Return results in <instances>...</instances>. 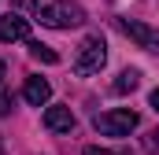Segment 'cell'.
Masks as SVG:
<instances>
[{"label":"cell","instance_id":"1","mask_svg":"<svg viewBox=\"0 0 159 155\" xmlns=\"http://www.w3.org/2000/svg\"><path fill=\"white\" fill-rule=\"evenodd\" d=\"M34 15L41 19V26H52V30H70L85 22V11L70 0H34Z\"/></svg>","mask_w":159,"mask_h":155},{"label":"cell","instance_id":"2","mask_svg":"<svg viewBox=\"0 0 159 155\" xmlns=\"http://www.w3.org/2000/svg\"><path fill=\"white\" fill-rule=\"evenodd\" d=\"M104 63H107V44H104V37H100V33L85 37L81 48H78V55H74V74H81V78L100 74Z\"/></svg>","mask_w":159,"mask_h":155},{"label":"cell","instance_id":"3","mask_svg":"<svg viewBox=\"0 0 159 155\" xmlns=\"http://www.w3.org/2000/svg\"><path fill=\"white\" fill-rule=\"evenodd\" d=\"M137 111H129V107H119V111H104V115L93 118V126L104 133V137H129L133 129H137Z\"/></svg>","mask_w":159,"mask_h":155},{"label":"cell","instance_id":"4","mask_svg":"<svg viewBox=\"0 0 159 155\" xmlns=\"http://www.w3.org/2000/svg\"><path fill=\"white\" fill-rule=\"evenodd\" d=\"M119 30H122L129 41H137L144 52H156V55H159V30L144 26V22H137V19H119Z\"/></svg>","mask_w":159,"mask_h":155},{"label":"cell","instance_id":"5","mask_svg":"<svg viewBox=\"0 0 159 155\" xmlns=\"http://www.w3.org/2000/svg\"><path fill=\"white\" fill-rule=\"evenodd\" d=\"M15 41H30V19L7 11L0 19V44H15Z\"/></svg>","mask_w":159,"mask_h":155},{"label":"cell","instance_id":"6","mask_svg":"<svg viewBox=\"0 0 159 155\" xmlns=\"http://www.w3.org/2000/svg\"><path fill=\"white\" fill-rule=\"evenodd\" d=\"M22 100H26V104H34V107H44V104L52 100V85H48L44 78L30 74V78H26V85H22Z\"/></svg>","mask_w":159,"mask_h":155},{"label":"cell","instance_id":"7","mask_svg":"<svg viewBox=\"0 0 159 155\" xmlns=\"http://www.w3.org/2000/svg\"><path fill=\"white\" fill-rule=\"evenodd\" d=\"M44 126H48L52 133H70V129H74V111L63 107V104H52V107L44 111Z\"/></svg>","mask_w":159,"mask_h":155},{"label":"cell","instance_id":"8","mask_svg":"<svg viewBox=\"0 0 159 155\" xmlns=\"http://www.w3.org/2000/svg\"><path fill=\"white\" fill-rule=\"evenodd\" d=\"M137 85H141V70H133V67H129V70H122V74L115 78V81H111V92L126 96V92H133Z\"/></svg>","mask_w":159,"mask_h":155},{"label":"cell","instance_id":"9","mask_svg":"<svg viewBox=\"0 0 159 155\" xmlns=\"http://www.w3.org/2000/svg\"><path fill=\"white\" fill-rule=\"evenodd\" d=\"M26 44H30V55H34V59H41V63H59V55H56L48 44H41V41H26Z\"/></svg>","mask_w":159,"mask_h":155},{"label":"cell","instance_id":"10","mask_svg":"<svg viewBox=\"0 0 159 155\" xmlns=\"http://www.w3.org/2000/svg\"><path fill=\"white\" fill-rule=\"evenodd\" d=\"M85 155H129V152H115V148H100V144H89Z\"/></svg>","mask_w":159,"mask_h":155},{"label":"cell","instance_id":"11","mask_svg":"<svg viewBox=\"0 0 159 155\" xmlns=\"http://www.w3.org/2000/svg\"><path fill=\"white\" fill-rule=\"evenodd\" d=\"M144 148H148V155H159V129L148 137V140H144Z\"/></svg>","mask_w":159,"mask_h":155},{"label":"cell","instance_id":"12","mask_svg":"<svg viewBox=\"0 0 159 155\" xmlns=\"http://www.w3.org/2000/svg\"><path fill=\"white\" fill-rule=\"evenodd\" d=\"M11 104H15V100H11L7 92H0V118H4V115H11Z\"/></svg>","mask_w":159,"mask_h":155},{"label":"cell","instance_id":"13","mask_svg":"<svg viewBox=\"0 0 159 155\" xmlns=\"http://www.w3.org/2000/svg\"><path fill=\"white\" fill-rule=\"evenodd\" d=\"M148 107H152V111H156V115H159V89H156V92H152V96H148Z\"/></svg>","mask_w":159,"mask_h":155},{"label":"cell","instance_id":"14","mask_svg":"<svg viewBox=\"0 0 159 155\" xmlns=\"http://www.w3.org/2000/svg\"><path fill=\"white\" fill-rule=\"evenodd\" d=\"M0 81H4V59H0Z\"/></svg>","mask_w":159,"mask_h":155},{"label":"cell","instance_id":"15","mask_svg":"<svg viewBox=\"0 0 159 155\" xmlns=\"http://www.w3.org/2000/svg\"><path fill=\"white\" fill-rule=\"evenodd\" d=\"M0 155H4V148H0Z\"/></svg>","mask_w":159,"mask_h":155}]
</instances>
